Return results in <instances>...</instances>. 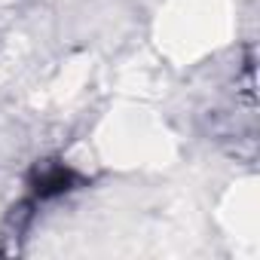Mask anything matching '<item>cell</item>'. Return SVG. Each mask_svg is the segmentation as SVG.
<instances>
[{"label": "cell", "mask_w": 260, "mask_h": 260, "mask_svg": "<svg viewBox=\"0 0 260 260\" xmlns=\"http://www.w3.org/2000/svg\"><path fill=\"white\" fill-rule=\"evenodd\" d=\"M77 175L68 169V166H58V162H46L34 172V181H31V193L34 199H52V196H61L74 187Z\"/></svg>", "instance_id": "1"}]
</instances>
